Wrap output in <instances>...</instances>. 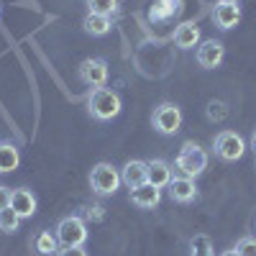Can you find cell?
Here are the masks:
<instances>
[{
  "label": "cell",
  "mask_w": 256,
  "mask_h": 256,
  "mask_svg": "<svg viewBox=\"0 0 256 256\" xmlns=\"http://www.w3.org/2000/svg\"><path fill=\"white\" fill-rule=\"evenodd\" d=\"M174 166H177V172H180L182 177L195 180L198 174L205 172V166H208V154H205V148L198 146V144H192V141H187V144L182 146V152H180Z\"/></svg>",
  "instance_id": "1"
},
{
  "label": "cell",
  "mask_w": 256,
  "mask_h": 256,
  "mask_svg": "<svg viewBox=\"0 0 256 256\" xmlns=\"http://www.w3.org/2000/svg\"><path fill=\"white\" fill-rule=\"evenodd\" d=\"M88 105H90V113H92L98 120H110V118H116V116L120 113V98H118V92H113V90H108V88L92 90Z\"/></svg>",
  "instance_id": "2"
},
{
  "label": "cell",
  "mask_w": 256,
  "mask_h": 256,
  "mask_svg": "<svg viewBox=\"0 0 256 256\" xmlns=\"http://www.w3.org/2000/svg\"><path fill=\"white\" fill-rule=\"evenodd\" d=\"M120 182H123V180H120V172H118L113 164L100 162V164L92 166L90 184H92V192H98V195H113Z\"/></svg>",
  "instance_id": "3"
},
{
  "label": "cell",
  "mask_w": 256,
  "mask_h": 256,
  "mask_svg": "<svg viewBox=\"0 0 256 256\" xmlns=\"http://www.w3.org/2000/svg\"><path fill=\"white\" fill-rule=\"evenodd\" d=\"M56 238H59V244H62L64 248L82 246L84 241H88V226H84L82 218L70 216V218L59 220V226H56Z\"/></svg>",
  "instance_id": "4"
},
{
  "label": "cell",
  "mask_w": 256,
  "mask_h": 256,
  "mask_svg": "<svg viewBox=\"0 0 256 256\" xmlns=\"http://www.w3.org/2000/svg\"><path fill=\"white\" fill-rule=\"evenodd\" d=\"M212 148H216V154L223 162H238L246 152V144L236 131H220L216 141H212Z\"/></svg>",
  "instance_id": "5"
},
{
  "label": "cell",
  "mask_w": 256,
  "mask_h": 256,
  "mask_svg": "<svg viewBox=\"0 0 256 256\" xmlns=\"http://www.w3.org/2000/svg\"><path fill=\"white\" fill-rule=\"evenodd\" d=\"M182 126V110L172 102H164L154 110V128L164 136H174Z\"/></svg>",
  "instance_id": "6"
},
{
  "label": "cell",
  "mask_w": 256,
  "mask_h": 256,
  "mask_svg": "<svg viewBox=\"0 0 256 256\" xmlns=\"http://www.w3.org/2000/svg\"><path fill=\"white\" fill-rule=\"evenodd\" d=\"M80 80L84 84H90L92 90L105 88V82H108V62L105 59H84L80 64Z\"/></svg>",
  "instance_id": "7"
},
{
  "label": "cell",
  "mask_w": 256,
  "mask_h": 256,
  "mask_svg": "<svg viewBox=\"0 0 256 256\" xmlns=\"http://www.w3.org/2000/svg\"><path fill=\"white\" fill-rule=\"evenodd\" d=\"M223 56H226V49H223L220 41H216V38L202 41V44L198 46V64L202 70H216L218 64L223 62Z\"/></svg>",
  "instance_id": "8"
},
{
  "label": "cell",
  "mask_w": 256,
  "mask_h": 256,
  "mask_svg": "<svg viewBox=\"0 0 256 256\" xmlns=\"http://www.w3.org/2000/svg\"><path fill=\"white\" fill-rule=\"evenodd\" d=\"M120 180L128 190H136V187L146 184L148 182V162H141V159L128 162L123 166V172H120Z\"/></svg>",
  "instance_id": "9"
},
{
  "label": "cell",
  "mask_w": 256,
  "mask_h": 256,
  "mask_svg": "<svg viewBox=\"0 0 256 256\" xmlns=\"http://www.w3.org/2000/svg\"><path fill=\"white\" fill-rule=\"evenodd\" d=\"M169 187V195H172L174 202H192L198 198V184L195 180H190V177H172V182L166 184Z\"/></svg>",
  "instance_id": "10"
},
{
  "label": "cell",
  "mask_w": 256,
  "mask_h": 256,
  "mask_svg": "<svg viewBox=\"0 0 256 256\" xmlns=\"http://www.w3.org/2000/svg\"><path fill=\"white\" fill-rule=\"evenodd\" d=\"M212 20H216V26L220 31H228L233 26H238L241 20V8L236 3H218L216 10H212Z\"/></svg>",
  "instance_id": "11"
},
{
  "label": "cell",
  "mask_w": 256,
  "mask_h": 256,
  "mask_svg": "<svg viewBox=\"0 0 256 256\" xmlns=\"http://www.w3.org/2000/svg\"><path fill=\"white\" fill-rule=\"evenodd\" d=\"M10 208L18 212L20 218H31L36 212V198L31 190H13L10 195Z\"/></svg>",
  "instance_id": "12"
},
{
  "label": "cell",
  "mask_w": 256,
  "mask_h": 256,
  "mask_svg": "<svg viewBox=\"0 0 256 256\" xmlns=\"http://www.w3.org/2000/svg\"><path fill=\"white\" fill-rule=\"evenodd\" d=\"M131 200H134V205H138V208H156L159 200H162V192H159V187H154L152 182H146V184L131 190Z\"/></svg>",
  "instance_id": "13"
},
{
  "label": "cell",
  "mask_w": 256,
  "mask_h": 256,
  "mask_svg": "<svg viewBox=\"0 0 256 256\" xmlns=\"http://www.w3.org/2000/svg\"><path fill=\"white\" fill-rule=\"evenodd\" d=\"M174 44L180 49H192V46H200V28L187 20V24H180L174 31Z\"/></svg>",
  "instance_id": "14"
},
{
  "label": "cell",
  "mask_w": 256,
  "mask_h": 256,
  "mask_svg": "<svg viewBox=\"0 0 256 256\" xmlns=\"http://www.w3.org/2000/svg\"><path fill=\"white\" fill-rule=\"evenodd\" d=\"M148 182H152L154 187H166L169 182H172V166H169L164 159H152L148 162Z\"/></svg>",
  "instance_id": "15"
},
{
  "label": "cell",
  "mask_w": 256,
  "mask_h": 256,
  "mask_svg": "<svg viewBox=\"0 0 256 256\" xmlns=\"http://www.w3.org/2000/svg\"><path fill=\"white\" fill-rule=\"evenodd\" d=\"M18 164H20L18 148L8 141H0V174L13 172V169H18Z\"/></svg>",
  "instance_id": "16"
},
{
  "label": "cell",
  "mask_w": 256,
  "mask_h": 256,
  "mask_svg": "<svg viewBox=\"0 0 256 256\" xmlns=\"http://www.w3.org/2000/svg\"><path fill=\"white\" fill-rule=\"evenodd\" d=\"M82 26H84V31H88L90 36H105L110 31V16H100V13H88L84 16V20H82Z\"/></svg>",
  "instance_id": "17"
},
{
  "label": "cell",
  "mask_w": 256,
  "mask_h": 256,
  "mask_svg": "<svg viewBox=\"0 0 256 256\" xmlns=\"http://www.w3.org/2000/svg\"><path fill=\"white\" fill-rule=\"evenodd\" d=\"M56 244H59V238L52 236V230H41L38 236L34 238V246H36V251H38L41 256H54Z\"/></svg>",
  "instance_id": "18"
},
{
  "label": "cell",
  "mask_w": 256,
  "mask_h": 256,
  "mask_svg": "<svg viewBox=\"0 0 256 256\" xmlns=\"http://www.w3.org/2000/svg\"><path fill=\"white\" fill-rule=\"evenodd\" d=\"M20 226V216L8 205V208H0V230L3 233H16Z\"/></svg>",
  "instance_id": "19"
},
{
  "label": "cell",
  "mask_w": 256,
  "mask_h": 256,
  "mask_svg": "<svg viewBox=\"0 0 256 256\" xmlns=\"http://www.w3.org/2000/svg\"><path fill=\"white\" fill-rule=\"evenodd\" d=\"M190 256H216L212 254V244L205 233H198V236L190 241Z\"/></svg>",
  "instance_id": "20"
},
{
  "label": "cell",
  "mask_w": 256,
  "mask_h": 256,
  "mask_svg": "<svg viewBox=\"0 0 256 256\" xmlns=\"http://www.w3.org/2000/svg\"><path fill=\"white\" fill-rule=\"evenodd\" d=\"M90 13H100V16H113L118 8V0H88Z\"/></svg>",
  "instance_id": "21"
},
{
  "label": "cell",
  "mask_w": 256,
  "mask_h": 256,
  "mask_svg": "<svg viewBox=\"0 0 256 256\" xmlns=\"http://www.w3.org/2000/svg\"><path fill=\"white\" fill-rule=\"evenodd\" d=\"M236 251H238V256H256V238L254 236H244L236 244Z\"/></svg>",
  "instance_id": "22"
},
{
  "label": "cell",
  "mask_w": 256,
  "mask_h": 256,
  "mask_svg": "<svg viewBox=\"0 0 256 256\" xmlns=\"http://www.w3.org/2000/svg\"><path fill=\"white\" fill-rule=\"evenodd\" d=\"M208 116L220 120V118L228 116V110H226V105H223V102H210V105H208Z\"/></svg>",
  "instance_id": "23"
},
{
  "label": "cell",
  "mask_w": 256,
  "mask_h": 256,
  "mask_svg": "<svg viewBox=\"0 0 256 256\" xmlns=\"http://www.w3.org/2000/svg\"><path fill=\"white\" fill-rule=\"evenodd\" d=\"M162 3H164V8H166L169 13H172V16L182 10V0H162Z\"/></svg>",
  "instance_id": "24"
},
{
  "label": "cell",
  "mask_w": 256,
  "mask_h": 256,
  "mask_svg": "<svg viewBox=\"0 0 256 256\" xmlns=\"http://www.w3.org/2000/svg\"><path fill=\"white\" fill-rule=\"evenodd\" d=\"M10 195H13V192H10L8 187L0 184V208H8V205H10Z\"/></svg>",
  "instance_id": "25"
},
{
  "label": "cell",
  "mask_w": 256,
  "mask_h": 256,
  "mask_svg": "<svg viewBox=\"0 0 256 256\" xmlns=\"http://www.w3.org/2000/svg\"><path fill=\"white\" fill-rule=\"evenodd\" d=\"M59 256H88V251H84L82 246H72V248H64Z\"/></svg>",
  "instance_id": "26"
},
{
  "label": "cell",
  "mask_w": 256,
  "mask_h": 256,
  "mask_svg": "<svg viewBox=\"0 0 256 256\" xmlns=\"http://www.w3.org/2000/svg\"><path fill=\"white\" fill-rule=\"evenodd\" d=\"M251 148L256 152V131H254V136H251Z\"/></svg>",
  "instance_id": "27"
},
{
  "label": "cell",
  "mask_w": 256,
  "mask_h": 256,
  "mask_svg": "<svg viewBox=\"0 0 256 256\" xmlns=\"http://www.w3.org/2000/svg\"><path fill=\"white\" fill-rule=\"evenodd\" d=\"M223 256H238V251H236V248H233V251H226Z\"/></svg>",
  "instance_id": "28"
},
{
  "label": "cell",
  "mask_w": 256,
  "mask_h": 256,
  "mask_svg": "<svg viewBox=\"0 0 256 256\" xmlns=\"http://www.w3.org/2000/svg\"><path fill=\"white\" fill-rule=\"evenodd\" d=\"M218 3H238V0H218Z\"/></svg>",
  "instance_id": "29"
}]
</instances>
